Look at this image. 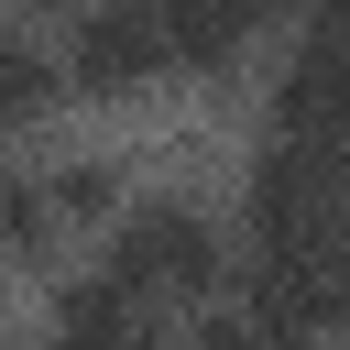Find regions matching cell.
I'll return each mask as SVG.
<instances>
[{
	"label": "cell",
	"instance_id": "cell-8",
	"mask_svg": "<svg viewBox=\"0 0 350 350\" xmlns=\"http://www.w3.org/2000/svg\"><path fill=\"white\" fill-rule=\"evenodd\" d=\"M44 252H55L44 175H11V164H0V262H44Z\"/></svg>",
	"mask_w": 350,
	"mask_h": 350
},
{
	"label": "cell",
	"instance_id": "cell-1",
	"mask_svg": "<svg viewBox=\"0 0 350 350\" xmlns=\"http://www.w3.org/2000/svg\"><path fill=\"white\" fill-rule=\"evenodd\" d=\"M98 273H109V284H131L142 306H208V295H219V273H230V230H219L197 197H142V208L109 230Z\"/></svg>",
	"mask_w": 350,
	"mask_h": 350
},
{
	"label": "cell",
	"instance_id": "cell-3",
	"mask_svg": "<svg viewBox=\"0 0 350 350\" xmlns=\"http://www.w3.org/2000/svg\"><path fill=\"white\" fill-rule=\"evenodd\" d=\"M66 88L77 98H153L175 77V44H164V0H77L66 11Z\"/></svg>",
	"mask_w": 350,
	"mask_h": 350
},
{
	"label": "cell",
	"instance_id": "cell-12",
	"mask_svg": "<svg viewBox=\"0 0 350 350\" xmlns=\"http://www.w3.org/2000/svg\"><path fill=\"white\" fill-rule=\"evenodd\" d=\"M22 11H77V0H22Z\"/></svg>",
	"mask_w": 350,
	"mask_h": 350
},
{
	"label": "cell",
	"instance_id": "cell-10",
	"mask_svg": "<svg viewBox=\"0 0 350 350\" xmlns=\"http://www.w3.org/2000/svg\"><path fill=\"white\" fill-rule=\"evenodd\" d=\"M186 350H273V339H262L241 306H219V317H197V339H186Z\"/></svg>",
	"mask_w": 350,
	"mask_h": 350
},
{
	"label": "cell",
	"instance_id": "cell-11",
	"mask_svg": "<svg viewBox=\"0 0 350 350\" xmlns=\"http://www.w3.org/2000/svg\"><path fill=\"white\" fill-rule=\"evenodd\" d=\"M295 44H317V55L350 66V0H306V33H295Z\"/></svg>",
	"mask_w": 350,
	"mask_h": 350
},
{
	"label": "cell",
	"instance_id": "cell-5",
	"mask_svg": "<svg viewBox=\"0 0 350 350\" xmlns=\"http://www.w3.org/2000/svg\"><path fill=\"white\" fill-rule=\"evenodd\" d=\"M44 339H66V350H142L153 339V306L131 284H109V273H66L55 306H44Z\"/></svg>",
	"mask_w": 350,
	"mask_h": 350
},
{
	"label": "cell",
	"instance_id": "cell-7",
	"mask_svg": "<svg viewBox=\"0 0 350 350\" xmlns=\"http://www.w3.org/2000/svg\"><path fill=\"white\" fill-rule=\"evenodd\" d=\"M55 98H66V66H55L22 22H0V142H11V131H33Z\"/></svg>",
	"mask_w": 350,
	"mask_h": 350
},
{
	"label": "cell",
	"instance_id": "cell-2",
	"mask_svg": "<svg viewBox=\"0 0 350 350\" xmlns=\"http://www.w3.org/2000/svg\"><path fill=\"white\" fill-rule=\"evenodd\" d=\"M339 219H350L339 208V175L306 142H262L241 164V262H306Z\"/></svg>",
	"mask_w": 350,
	"mask_h": 350
},
{
	"label": "cell",
	"instance_id": "cell-9",
	"mask_svg": "<svg viewBox=\"0 0 350 350\" xmlns=\"http://www.w3.org/2000/svg\"><path fill=\"white\" fill-rule=\"evenodd\" d=\"M306 273H317V295H328V328H350V219L306 252Z\"/></svg>",
	"mask_w": 350,
	"mask_h": 350
},
{
	"label": "cell",
	"instance_id": "cell-6",
	"mask_svg": "<svg viewBox=\"0 0 350 350\" xmlns=\"http://www.w3.org/2000/svg\"><path fill=\"white\" fill-rule=\"evenodd\" d=\"M131 164H109V153H66V164H44V208H55V241L66 230H120L131 219V186H120Z\"/></svg>",
	"mask_w": 350,
	"mask_h": 350
},
{
	"label": "cell",
	"instance_id": "cell-13",
	"mask_svg": "<svg viewBox=\"0 0 350 350\" xmlns=\"http://www.w3.org/2000/svg\"><path fill=\"white\" fill-rule=\"evenodd\" d=\"M22 350H66V339H22Z\"/></svg>",
	"mask_w": 350,
	"mask_h": 350
},
{
	"label": "cell",
	"instance_id": "cell-4",
	"mask_svg": "<svg viewBox=\"0 0 350 350\" xmlns=\"http://www.w3.org/2000/svg\"><path fill=\"white\" fill-rule=\"evenodd\" d=\"M295 0H164V44L186 77H241V55L284 22Z\"/></svg>",
	"mask_w": 350,
	"mask_h": 350
}]
</instances>
